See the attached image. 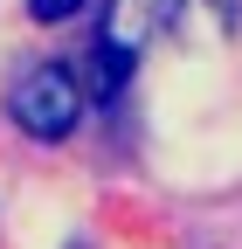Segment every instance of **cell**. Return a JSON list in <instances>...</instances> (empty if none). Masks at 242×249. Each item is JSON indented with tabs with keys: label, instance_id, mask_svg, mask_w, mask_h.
<instances>
[{
	"label": "cell",
	"instance_id": "2",
	"mask_svg": "<svg viewBox=\"0 0 242 249\" xmlns=\"http://www.w3.org/2000/svg\"><path fill=\"white\" fill-rule=\"evenodd\" d=\"M173 21H180V0H104V35H97V49L138 62L145 42H159Z\"/></svg>",
	"mask_w": 242,
	"mask_h": 249
},
{
	"label": "cell",
	"instance_id": "1",
	"mask_svg": "<svg viewBox=\"0 0 242 249\" xmlns=\"http://www.w3.org/2000/svg\"><path fill=\"white\" fill-rule=\"evenodd\" d=\"M7 111H14V124H21L28 139H69L76 118H83V90H76L69 70L49 62V70H28V76L14 83Z\"/></svg>",
	"mask_w": 242,
	"mask_h": 249
},
{
	"label": "cell",
	"instance_id": "3",
	"mask_svg": "<svg viewBox=\"0 0 242 249\" xmlns=\"http://www.w3.org/2000/svg\"><path fill=\"white\" fill-rule=\"evenodd\" d=\"M125 76H132V62H125V55H111V49L90 55V97H97V104H111L118 90H125Z\"/></svg>",
	"mask_w": 242,
	"mask_h": 249
},
{
	"label": "cell",
	"instance_id": "4",
	"mask_svg": "<svg viewBox=\"0 0 242 249\" xmlns=\"http://www.w3.org/2000/svg\"><path fill=\"white\" fill-rule=\"evenodd\" d=\"M28 14L35 21H69V14H83V0H28Z\"/></svg>",
	"mask_w": 242,
	"mask_h": 249
}]
</instances>
